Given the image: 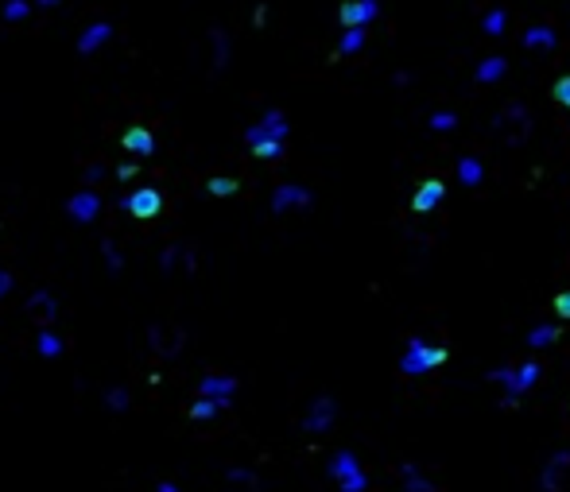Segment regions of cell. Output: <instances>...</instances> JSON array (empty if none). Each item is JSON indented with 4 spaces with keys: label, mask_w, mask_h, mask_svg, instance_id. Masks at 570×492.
I'll return each mask as SVG.
<instances>
[{
    "label": "cell",
    "mask_w": 570,
    "mask_h": 492,
    "mask_svg": "<svg viewBox=\"0 0 570 492\" xmlns=\"http://www.w3.org/2000/svg\"><path fill=\"white\" fill-rule=\"evenodd\" d=\"M446 360H450V349L446 345H431V341H423V338H411L408 349H403V357H400V372L427 376V372H435V368H442Z\"/></svg>",
    "instance_id": "obj_1"
},
{
    "label": "cell",
    "mask_w": 570,
    "mask_h": 492,
    "mask_svg": "<svg viewBox=\"0 0 570 492\" xmlns=\"http://www.w3.org/2000/svg\"><path fill=\"white\" fill-rule=\"evenodd\" d=\"M540 372H543V368L535 365V360H524V365H516V368H493L489 380H493V384H505V388H508L505 407H516L520 396H524V391L540 380Z\"/></svg>",
    "instance_id": "obj_2"
},
{
    "label": "cell",
    "mask_w": 570,
    "mask_h": 492,
    "mask_svg": "<svg viewBox=\"0 0 570 492\" xmlns=\"http://www.w3.org/2000/svg\"><path fill=\"white\" fill-rule=\"evenodd\" d=\"M287 132H291V125H287V117L279 109H268L256 125L245 128V144H260V140H287Z\"/></svg>",
    "instance_id": "obj_3"
},
{
    "label": "cell",
    "mask_w": 570,
    "mask_h": 492,
    "mask_svg": "<svg viewBox=\"0 0 570 492\" xmlns=\"http://www.w3.org/2000/svg\"><path fill=\"white\" fill-rule=\"evenodd\" d=\"M125 210L132 213V217H140V221H152V217L163 213V194L155 190V186H136V190L125 198Z\"/></svg>",
    "instance_id": "obj_4"
},
{
    "label": "cell",
    "mask_w": 570,
    "mask_h": 492,
    "mask_svg": "<svg viewBox=\"0 0 570 492\" xmlns=\"http://www.w3.org/2000/svg\"><path fill=\"white\" fill-rule=\"evenodd\" d=\"M373 20H380V0H345L337 8V23L342 28H369Z\"/></svg>",
    "instance_id": "obj_5"
},
{
    "label": "cell",
    "mask_w": 570,
    "mask_h": 492,
    "mask_svg": "<svg viewBox=\"0 0 570 492\" xmlns=\"http://www.w3.org/2000/svg\"><path fill=\"white\" fill-rule=\"evenodd\" d=\"M337 419V399L334 396H318L315 404H311V411L303 415V430L307 434H326L330 426Z\"/></svg>",
    "instance_id": "obj_6"
},
{
    "label": "cell",
    "mask_w": 570,
    "mask_h": 492,
    "mask_svg": "<svg viewBox=\"0 0 570 492\" xmlns=\"http://www.w3.org/2000/svg\"><path fill=\"white\" fill-rule=\"evenodd\" d=\"M315 202V194L299 183H279L272 194V213H287V210H307Z\"/></svg>",
    "instance_id": "obj_7"
},
{
    "label": "cell",
    "mask_w": 570,
    "mask_h": 492,
    "mask_svg": "<svg viewBox=\"0 0 570 492\" xmlns=\"http://www.w3.org/2000/svg\"><path fill=\"white\" fill-rule=\"evenodd\" d=\"M198 396H202V399H213L218 407H229V404H233V396H237V380H233V376L210 372V376H202V380H198Z\"/></svg>",
    "instance_id": "obj_8"
},
{
    "label": "cell",
    "mask_w": 570,
    "mask_h": 492,
    "mask_svg": "<svg viewBox=\"0 0 570 492\" xmlns=\"http://www.w3.org/2000/svg\"><path fill=\"white\" fill-rule=\"evenodd\" d=\"M442 202H446L442 178H423V183L415 186V194H411V210L415 213H431V210H439Z\"/></svg>",
    "instance_id": "obj_9"
},
{
    "label": "cell",
    "mask_w": 570,
    "mask_h": 492,
    "mask_svg": "<svg viewBox=\"0 0 570 492\" xmlns=\"http://www.w3.org/2000/svg\"><path fill=\"white\" fill-rule=\"evenodd\" d=\"M66 213H70L74 225H89V221L101 213V198H97L94 190H78L70 202H66Z\"/></svg>",
    "instance_id": "obj_10"
},
{
    "label": "cell",
    "mask_w": 570,
    "mask_h": 492,
    "mask_svg": "<svg viewBox=\"0 0 570 492\" xmlns=\"http://www.w3.org/2000/svg\"><path fill=\"white\" fill-rule=\"evenodd\" d=\"M147 345L160 353V357H175L183 349V330L179 326H152L147 330Z\"/></svg>",
    "instance_id": "obj_11"
},
{
    "label": "cell",
    "mask_w": 570,
    "mask_h": 492,
    "mask_svg": "<svg viewBox=\"0 0 570 492\" xmlns=\"http://www.w3.org/2000/svg\"><path fill=\"white\" fill-rule=\"evenodd\" d=\"M570 469V450H555V454L547 457V465H543L540 473V488L543 492H559L563 488V473Z\"/></svg>",
    "instance_id": "obj_12"
},
{
    "label": "cell",
    "mask_w": 570,
    "mask_h": 492,
    "mask_svg": "<svg viewBox=\"0 0 570 492\" xmlns=\"http://www.w3.org/2000/svg\"><path fill=\"white\" fill-rule=\"evenodd\" d=\"M527 120H532V117H527V109L520 101H512V105H505V109L497 113V128H501V132H505V128H516L512 144H520L527 136Z\"/></svg>",
    "instance_id": "obj_13"
},
{
    "label": "cell",
    "mask_w": 570,
    "mask_h": 492,
    "mask_svg": "<svg viewBox=\"0 0 570 492\" xmlns=\"http://www.w3.org/2000/svg\"><path fill=\"white\" fill-rule=\"evenodd\" d=\"M121 147H125V151H132V155H140V159H152L155 155V136L147 132V128H128L125 136H121Z\"/></svg>",
    "instance_id": "obj_14"
},
{
    "label": "cell",
    "mask_w": 570,
    "mask_h": 492,
    "mask_svg": "<svg viewBox=\"0 0 570 492\" xmlns=\"http://www.w3.org/2000/svg\"><path fill=\"white\" fill-rule=\"evenodd\" d=\"M524 47H527V51H555V47H559V31L551 28V23H532V28L524 31Z\"/></svg>",
    "instance_id": "obj_15"
},
{
    "label": "cell",
    "mask_w": 570,
    "mask_h": 492,
    "mask_svg": "<svg viewBox=\"0 0 570 492\" xmlns=\"http://www.w3.org/2000/svg\"><path fill=\"white\" fill-rule=\"evenodd\" d=\"M113 39V23H105V20H97L94 28H86L78 35V55H94L97 47H105Z\"/></svg>",
    "instance_id": "obj_16"
},
{
    "label": "cell",
    "mask_w": 570,
    "mask_h": 492,
    "mask_svg": "<svg viewBox=\"0 0 570 492\" xmlns=\"http://www.w3.org/2000/svg\"><path fill=\"white\" fill-rule=\"evenodd\" d=\"M505 74H508V59H505V55H485V59L477 62V70H474V81L493 86V81H501Z\"/></svg>",
    "instance_id": "obj_17"
},
{
    "label": "cell",
    "mask_w": 570,
    "mask_h": 492,
    "mask_svg": "<svg viewBox=\"0 0 570 492\" xmlns=\"http://www.w3.org/2000/svg\"><path fill=\"white\" fill-rule=\"evenodd\" d=\"M361 473V462H357V454L353 450H337L334 454V462H330V477L342 485V481H350V477H357Z\"/></svg>",
    "instance_id": "obj_18"
},
{
    "label": "cell",
    "mask_w": 570,
    "mask_h": 492,
    "mask_svg": "<svg viewBox=\"0 0 570 492\" xmlns=\"http://www.w3.org/2000/svg\"><path fill=\"white\" fill-rule=\"evenodd\" d=\"M458 183L469 186V190H474V186H481V183H485V163L474 159V155H462V159H458Z\"/></svg>",
    "instance_id": "obj_19"
},
{
    "label": "cell",
    "mask_w": 570,
    "mask_h": 492,
    "mask_svg": "<svg viewBox=\"0 0 570 492\" xmlns=\"http://www.w3.org/2000/svg\"><path fill=\"white\" fill-rule=\"evenodd\" d=\"M28 307H31V314H35L39 322H55V314H59V302H55L51 291H35L28 299Z\"/></svg>",
    "instance_id": "obj_20"
},
{
    "label": "cell",
    "mask_w": 570,
    "mask_h": 492,
    "mask_svg": "<svg viewBox=\"0 0 570 492\" xmlns=\"http://www.w3.org/2000/svg\"><path fill=\"white\" fill-rule=\"evenodd\" d=\"M369 39V28H345L342 39H337V59H350V55H357L361 47H365Z\"/></svg>",
    "instance_id": "obj_21"
},
{
    "label": "cell",
    "mask_w": 570,
    "mask_h": 492,
    "mask_svg": "<svg viewBox=\"0 0 570 492\" xmlns=\"http://www.w3.org/2000/svg\"><path fill=\"white\" fill-rule=\"evenodd\" d=\"M400 477H403V488L408 492H435V481H427L423 473H419V465H400Z\"/></svg>",
    "instance_id": "obj_22"
},
{
    "label": "cell",
    "mask_w": 570,
    "mask_h": 492,
    "mask_svg": "<svg viewBox=\"0 0 570 492\" xmlns=\"http://www.w3.org/2000/svg\"><path fill=\"white\" fill-rule=\"evenodd\" d=\"M505 28H508V12H505V8H489V12L481 16V31H485V35L497 39V35H505Z\"/></svg>",
    "instance_id": "obj_23"
},
{
    "label": "cell",
    "mask_w": 570,
    "mask_h": 492,
    "mask_svg": "<svg viewBox=\"0 0 570 492\" xmlns=\"http://www.w3.org/2000/svg\"><path fill=\"white\" fill-rule=\"evenodd\" d=\"M237 190H241V183L229 178V175H218V178L206 183V194H210V198H229V194H237Z\"/></svg>",
    "instance_id": "obj_24"
},
{
    "label": "cell",
    "mask_w": 570,
    "mask_h": 492,
    "mask_svg": "<svg viewBox=\"0 0 570 492\" xmlns=\"http://www.w3.org/2000/svg\"><path fill=\"white\" fill-rule=\"evenodd\" d=\"M210 39H213V67L225 70V67H229V35H225L221 28H213Z\"/></svg>",
    "instance_id": "obj_25"
},
{
    "label": "cell",
    "mask_w": 570,
    "mask_h": 492,
    "mask_svg": "<svg viewBox=\"0 0 570 492\" xmlns=\"http://www.w3.org/2000/svg\"><path fill=\"white\" fill-rule=\"evenodd\" d=\"M559 341V326H535L532 333H527V345L532 349H547Z\"/></svg>",
    "instance_id": "obj_26"
},
{
    "label": "cell",
    "mask_w": 570,
    "mask_h": 492,
    "mask_svg": "<svg viewBox=\"0 0 570 492\" xmlns=\"http://www.w3.org/2000/svg\"><path fill=\"white\" fill-rule=\"evenodd\" d=\"M35 349H39V357L51 360V357H59V353H62V338L55 330H43V333H39V341H35Z\"/></svg>",
    "instance_id": "obj_27"
},
{
    "label": "cell",
    "mask_w": 570,
    "mask_h": 492,
    "mask_svg": "<svg viewBox=\"0 0 570 492\" xmlns=\"http://www.w3.org/2000/svg\"><path fill=\"white\" fill-rule=\"evenodd\" d=\"M31 16V4L28 0H4V20L8 23H23Z\"/></svg>",
    "instance_id": "obj_28"
},
{
    "label": "cell",
    "mask_w": 570,
    "mask_h": 492,
    "mask_svg": "<svg viewBox=\"0 0 570 492\" xmlns=\"http://www.w3.org/2000/svg\"><path fill=\"white\" fill-rule=\"evenodd\" d=\"M427 125H431V132H454V128H458V117H454V113H446V109H439V113H431V120H427Z\"/></svg>",
    "instance_id": "obj_29"
},
{
    "label": "cell",
    "mask_w": 570,
    "mask_h": 492,
    "mask_svg": "<svg viewBox=\"0 0 570 492\" xmlns=\"http://www.w3.org/2000/svg\"><path fill=\"white\" fill-rule=\"evenodd\" d=\"M213 415H218V404H213V399H202V396H198L194 404H190V419H194V423L213 419Z\"/></svg>",
    "instance_id": "obj_30"
},
{
    "label": "cell",
    "mask_w": 570,
    "mask_h": 492,
    "mask_svg": "<svg viewBox=\"0 0 570 492\" xmlns=\"http://www.w3.org/2000/svg\"><path fill=\"white\" fill-rule=\"evenodd\" d=\"M252 155H256V159H279V155H284V140H260V144H252Z\"/></svg>",
    "instance_id": "obj_31"
},
{
    "label": "cell",
    "mask_w": 570,
    "mask_h": 492,
    "mask_svg": "<svg viewBox=\"0 0 570 492\" xmlns=\"http://www.w3.org/2000/svg\"><path fill=\"white\" fill-rule=\"evenodd\" d=\"M105 407H109V411H128V391L125 388H109L105 391Z\"/></svg>",
    "instance_id": "obj_32"
},
{
    "label": "cell",
    "mask_w": 570,
    "mask_h": 492,
    "mask_svg": "<svg viewBox=\"0 0 570 492\" xmlns=\"http://www.w3.org/2000/svg\"><path fill=\"white\" fill-rule=\"evenodd\" d=\"M101 256H105V268H109L113 275H117L121 268H125V260H121V252L113 248V241H101Z\"/></svg>",
    "instance_id": "obj_33"
},
{
    "label": "cell",
    "mask_w": 570,
    "mask_h": 492,
    "mask_svg": "<svg viewBox=\"0 0 570 492\" xmlns=\"http://www.w3.org/2000/svg\"><path fill=\"white\" fill-rule=\"evenodd\" d=\"M555 101H559V105H566V109H570V74H563V78L555 81Z\"/></svg>",
    "instance_id": "obj_34"
},
{
    "label": "cell",
    "mask_w": 570,
    "mask_h": 492,
    "mask_svg": "<svg viewBox=\"0 0 570 492\" xmlns=\"http://www.w3.org/2000/svg\"><path fill=\"white\" fill-rule=\"evenodd\" d=\"M337 488H342V492H365V488H369V477H365V473H357V477L342 481Z\"/></svg>",
    "instance_id": "obj_35"
},
{
    "label": "cell",
    "mask_w": 570,
    "mask_h": 492,
    "mask_svg": "<svg viewBox=\"0 0 570 492\" xmlns=\"http://www.w3.org/2000/svg\"><path fill=\"white\" fill-rule=\"evenodd\" d=\"M551 307H555V314H559V318H566V322H570V291H559Z\"/></svg>",
    "instance_id": "obj_36"
},
{
    "label": "cell",
    "mask_w": 570,
    "mask_h": 492,
    "mask_svg": "<svg viewBox=\"0 0 570 492\" xmlns=\"http://www.w3.org/2000/svg\"><path fill=\"white\" fill-rule=\"evenodd\" d=\"M229 481H233V485H256V477L245 469H229Z\"/></svg>",
    "instance_id": "obj_37"
},
{
    "label": "cell",
    "mask_w": 570,
    "mask_h": 492,
    "mask_svg": "<svg viewBox=\"0 0 570 492\" xmlns=\"http://www.w3.org/2000/svg\"><path fill=\"white\" fill-rule=\"evenodd\" d=\"M175 260H179V244H171V248L163 252V260H160V264H163V272H171V268H175Z\"/></svg>",
    "instance_id": "obj_38"
},
{
    "label": "cell",
    "mask_w": 570,
    "mask_h": 492,
    "mask_svg": "<svg viewBox=\"0 0 570 492\" xmlns=\"http://www.w3.org/2000/svg\"><path fill=\"white\" fill-rule=\"evenodd\" d=\"M16 287V280H12V272H4V268H0V299H4L8 291H12Z\"/></svg>",
    "instance_id": "obj_39"
},
{
    "label": "cell",
    "mask_w": 570,
    "mask_h": 492,
    "mask_svg": "<svg viewBox=\"0 0 570 492\" xmlns=\"http://www.w3.org/2000/svg\"><path fill=\"white\" fill-rule=\"evenodd\" d=\"M264 16H268V4H260V8L252 12V23H256V28H264Z\"/></svg>",
    "instance_id": "obj_40"
},
{
    "label": "cell",
    "mask_w": 570,
    "mask_h": 492,
    "mask_svg": "<svg viewBox=\"0 0 570 492\" xmlns=\"http://www.w3.org/2000/svg\"><path fill=\"white\" fill-rule=\"evenodd\" d=\"M117 178H136V167H132V163H125V167H117Z\"/></svg>",
    "instance_id": "obj_41"
},
{
    "label": "cell",
    "mask_w": 570,
    "mask_h": 492,
    "mask_svg": "<svg viewBox=\"0 0 570 492\" xmlns=\"http://www.w3.org/2000/svg\"><path fill=\"white\" fill-rule=\"evenodd\" d=\"M101 175H105V167H97V163H94V167L86 171V183H94V178H101Z\"/></svg>",
    "instance_id": "obj_42"
},
{
    "label": "cell",
    "mask_w": 570,
    "mask_h": 492,
    "mask_svg": "<svg viewBox=\"0 0 570 492\" xmlns=\"http://www.w3.org/2000/svg\"><path fill=\"white\" fill-rule=\"evenodd\" d=\"M155 492H183V488L171 485V481H160V485H155Z\"/></svg>",
    "instance_id": "obj_43"
},
{
    "label": "cell",
    "mask_w": 570,
    "mask_h": 492,
    "mask_svg": "<svg viewBox=\"0 0 570 492\" xmlns=\"http://www.w3.org/2000/svg\"><path fill=\"white\" fill-rule=\"evenodd\" d=\"M39 8H55V4H62V0H35Z\"/></svg>",
    "instance_id": "obj_44"
}]
</instances>
